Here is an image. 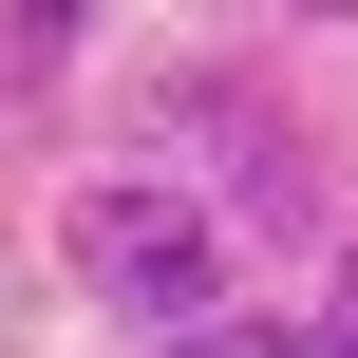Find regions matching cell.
<instances>
[{"label": "cell", "instance_id": "cell-2", "mask_svg": "<svg viewBox=\"0 0 358 358\" xmlns=\"http://www.w3.org/2000/svg\"><path fill=\"white\" fill-rule=\"evenodd\" d=\"M170 151H227V170H245V208H283V189H302V151L264 132V94H227V76H208V94H170Z\"/></svg>", "mask_w": 358, "mask_h": 358}, {"label": "cell", "instance_id": "cell-1", "mask_svg": "<svg viewBox=\"0 0 358 358\" xmlns=\"http://www.w3.org/2000/svg\"><path fill=\"white\" fill-rule=\"evenodd\" d=\"M76 283H94L113 321L189 340V321H227V227H208L189 189H94V208H76Z\"/></svg>", "mask_w": 358, "mask_h": 358}, {"label": "cell", "instance_id": "cell-3", "mask_svg": "<svg viewBox=\"0 0 358 358\" xmlns=\"http://www.w3.org/2000/svg\"><path fill=\"white\" fill-rule=\"evenodd\" d=\"M170 358H321V340H283V321H189Z\"/></svg>", "mask_w": 358, "mask_h": 358}, {"label": "cell", "instance_id": "cell-4", "mask_svg": "<svg viewBox=\"0 0 358 358\" xmlns=\"http://www.w3.org/2000/svg\"><path fill=\"white\" fill-rule=\"evenodd\" d=\"M321 358H358V245H340V302H321Z\"/></svg>", "mask_w": 358, "mask_h": 358}]
</instances>
